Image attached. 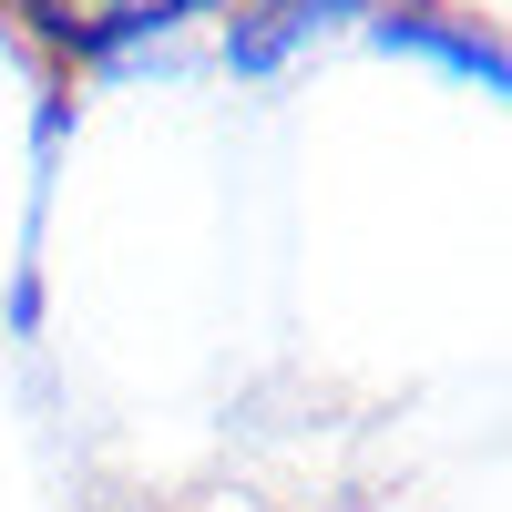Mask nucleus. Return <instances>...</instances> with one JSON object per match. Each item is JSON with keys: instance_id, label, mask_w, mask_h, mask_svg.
I'll list each match as a JSON object with an SVG mask.
<instances>
[{"instance_id": "2", "label": "nucleus", "mask_w": 512, "mask_h": 512, "mask_svg": "<svg viewBox=\"0 0 512 512\" xmlns=\"http://www.w3.org/2000/svg\"><path fill=\"white\" fill-rule=\"evenodd\" d=\"M359 11L369 0H226L216 11V62L236 82H277L318 41H359Z\"/></svg>"}, {"instance_id": "3", "label": "nucleus", "mask_w": 512, "mask_h": 512, "mask_svg": "<svg viewBox=\"0 0 512 512\" xmlns=\"http://www.w3.org/2000/svg\"><path fill=\"white\" fill-rule=\"evenodd\" d=\"M359 41H369V52L441 62L451 82H482V93H502V82H512L502 31H492L482 11H441V0H369V11H359Z\"/></svg>"}, {"instance_id": "1", "label": "nucleus", "mask_w": 512, "mask_h": 512, "mask_svg": "<svg viewBox=\"0 0 512 512\" xmlns=\"http://www.w3.org/2000/svg\"><path fill=\"white\" fill-rule=\"evenodd\" d=\"M11 11L72 72H123V62L164 52V41H185L195 21H216L205 0H11Z\"/></svg>"}, {"instance_id": "4", "label": "nucleus", "mask_w": 512, "mask_h": 512, "mask_svg": "<svg viewBox=\"0 0 512 512\" xmlns=\"http://www.w3.org/2000/svg\"><path fill=\"white\" fill-rule=\"evenodd\" d=\"M205 11H226V0H205Z\"/></svg>"}]
</instances>
